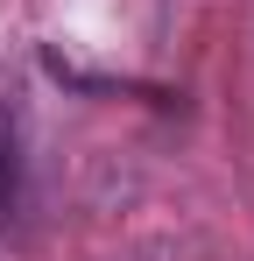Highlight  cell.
<instances>
[{"label":"cell","instance_id":"1","mask_svg":"<svg viewBox=\"0 0 254 261\" xmlns=\"http://www.w3.org/2000/svg\"><path fill=\"white\" fill-rule=\"evenodd\" d=\"M21 212V134H14V113H0V226Z\"/></svg>","mask_w":254,"mask_h":261}]
</instances>
